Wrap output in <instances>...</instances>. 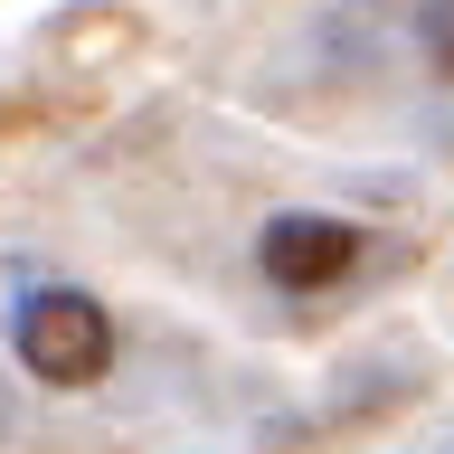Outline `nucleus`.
Returning a JSON list of instances; mask_svg holds the SVG:
<instances>
[{
    "instance_id": "1",
    "label": "nucleus",
    "mask_w": 454,
    "mask_h": 454,
    "mask_svg": "<svg viewBox=\"0 0 454 454\" xmlns=\"http://www.w3.org/2000/svg\"><path fill=\"white\" fill-rule=\"evenodd\" d=\"M10 340H20V369H28V379H48V388H85V379H105V369H114V322H105V303L57 294V284L10 322Z\"/></svg>"
},
{
    "instance_id": "2",
    "label": "nucleus",
    "mask_w": 454,
    "mask_h": 454,
    "mask_svg": "<svg viewBox=\"0 0 454 454\" xmlns=\"http://www.w3.org/2000/svg\"><path fill=\"white\" fill-rule=\"evenodd\" d=\"M255 265H265V284H284V294H322V284H340L360 265V227L294 208V218H275L255 237Z\"/></svg>"
},
{
    "instance_id": "3",
    "label": "nucleus",
    "mask_w": 454,
    "mask_h": 454,
    "mask_svg": "<svg viewBox=\"0 0 454 454\" xmlns=\"http://www.w3.org/2000/svg\"><path fill=\"white\" fill-rule=\"evenodd\" d=\"M417 28H426V48H435V67L454 76V10H417Z\"/></svg>"
},
{
    "instance_id": "4",
    "label": "nucleus",
    "mask_w": 454,
    "mask_h": 454,
    "mask_svg": "<svg viewBox=\"0 0 454 454\" xmlns=\"http://www.w3.org/2000/svg\"><path fill=\"white\" fill-rule=\"evenodd\" d=\"M407 454H454V417H435L426 435H407Z\"/></svg>"
}]
</instances>
